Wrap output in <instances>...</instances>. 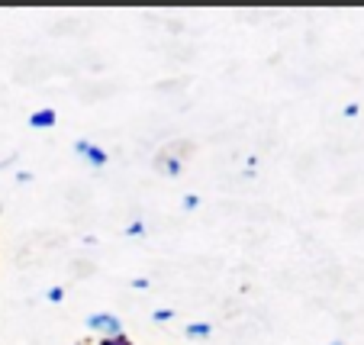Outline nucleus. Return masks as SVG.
Here are the masks:
<instances>
[{"mask_svg":"<svg viewBox=\"0 0 364 345\" xmlns=\"http://www.w3.org/2000/svg\"><path fill=\"white\" fill-rule=\"evenodd\" d=\"M197 203H200V197H197V193H187V197H184V207H187V210H193V207H197Z\"/></svg>","mask_w":364,"mask_h":345,"instance_id":"obj_9","label":"nucleus"},{"mask_svg":"<svg viewBox=\"0 0 364 345\" xmlns=\"http://www.w3.org/2000/svg\"><path fill=\"white\" fill-rule=\"evenodd\" d=\"M90 332H100V339H113V336H123V323H119L113 313H90L84 319Z\"/></svg>","mask_w":364,"mask_h":345,"instance_id":"obj_1","label":"nucleus"},{"mask_svg":"<svg viewBox=\"0 0 364 345\" xmlns=\"http://www.w3.org/2000/svg\"><path fill=\"white\" fill-rule=\"evenodd\" d=\"M126 235H145V223H139V220H136L129 229H126Z\"/></svg>","mask_w":364,"mask_h":345,"instance_id":"obj_7","label":"nucleus"},{"mask_svg":"<svg viewBox=\"0 0 364 345\" xmlns=\"http://www.w3.org/2000/svg\"><path fill=\"white\" fill-rule=\"evenodd\" d=\"M94 345H129V339H126V336H113V339H97Z\"/></svg>","mask_w":364,"mask_h":345,"instance_id":"obj_6","label":"nucleus"},{"mask_svg":"<svg viewBox=\"0 0 364 345\" xmlns=\"http://www.w3.org/2000/svg\"><path fill=\"white\" fill-rule=\"evenodd\" d=\"M75 152L81 155V159H87L94 168H103V165H107V152H103L100 145L87 142V139H77V142H75Z\"/></svg>","mask_w":364,"mask_h":345,"instance_id":"obj_2","label":"nucleus"},{"mask_svg":"<svg viewBox=\"0 0 364 345\" xmlns=\"http://www.w3.org/2000/svg\"><path fill=\"white\" fill-rule=\"evenodd\" d=\"M46 297L52 300V304H58V300L65 297V290H62V287H52V290H48V294H46Z\"/></svg>","mask_w":364,"mask_h":345,"instance_id":"obj_8","label":"nucleus"},{"mask_svg":"<svg viewBox=\"0 0 364 345\" xmlns=\"http://www.w3.org/2000/svg\"><path fill=\"white\" fill-rule=\"evenodd\" d=\"M132 287H136V290H145V287H149V281H145V277H136V281H132Z\"/></svg>","mask_w":364,"mask_h":345,"instance_id":"obj_11","label":"nucleus"},{"mask_svg":"<svg viewBox=\"0 0 364 345\" xmlns=\"http://www.w3.org/2000/svg\"><path fill=\"white\" fill-rule=\"evenodd\" d=\"M159 168H161L165 174H171V178H174V174H181V155H161V159H159Z\"/></svg>","mask_w":364,"mask_h":345,"instance_id":"obj_4","label":"nucleus"},{"mask_svg":"<svg viewBox=\"0 0 364 345\" xmlns=\"http://www.w3.org/2000/svg\"><path fill=\"white\" fill-rule=\"evenodd\" d=\"M151 317H155V319H161V323H165V319H171L174 313H171V310H155V313H151Z\"/></svg>","mask_w":364,"mask_h":345,"instance_id":"obj_10","label":"nucleus"},{"mask_svg":"<svg viewBox=\"0 0 364 345\" xmlns=\"http://www.w3.org/2000/svg\"><path fill=\"white\" fill-rule=\"evenodd\" d=\"M187 336H193V339L210 336V323H191V326H187Z\"/></svg>","mask_w":364,"mask_h":345,"instance_id":"obj_5","label":"nucleus"},{"mask_svg":"<svg viewBox=\"0 0 364 345\" xmlns=\"http://www.w3.org/2000/svg\"><path fill=\"white\" fill-rule=\"evenodd\" d=\"M29 126L33 129H48V126H55V110H36L29 117Z\"/></svg>","mask_w":364,"mask_h":345,"instance_id":"obj_3","label":"nucleus"},{"mask_svg":"<svg viewBox=\"0 0 364 345\" xmlns=\"http://www.w3.org/2000/svg\"><path fill=\"white\" fill-rule=\"evenodd\" d=\"M329 345H345V342H329Z\"/></svg>","mask_w":364,"mask_h":345,"instance_id":"obj_12","label":"nucleus"}]
</instances>
